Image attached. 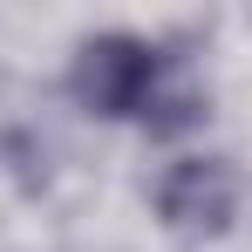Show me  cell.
<instances>
[{"label":"cell","mask_w":252,"mask_h":252,"mask_svg":"<svg viewBox=\"0 0 252 252\" xmlns=\"http://www.w3.org/2000/svg\"><path fill=\"white\" fill-rule=\"evenodd\" d=\"M157 211L170 232H225L239 211V170L225 157H184L170 164V177L157 184Z\"/></svg>","instance_id":"cell-2"},{"label":"cell","mask_w":252,"mask_h":252,"mask_svg":"<svg viewBox=\"0 0 252 252\" xmlns=\"http://www.w3.org/2000/svg\"><path fill=\"white\" fill-rule=\"evenodd\" d=\"M164 75V55L136 34H89L75 48V68H68V89L89 116L102 123H123V116H143L150 89Z\"/></svg>","instance_id":"cell-1"},{"label":"cell","mask_w":252,"mask_h":252,"mask_svg":"<svg viewBox=\"0 0 252 252\" xmlns=\"http://www.w3.org/2000/svg\"><path fill=\"white\" fill-rule=\"evenodd\" d=\"M143 123H150V136H177V129L205 123V89L191 82L177 62H164V75L150 89V102H143Z\"/></svg>","instance_id":"cell-3"}]
</instances>
